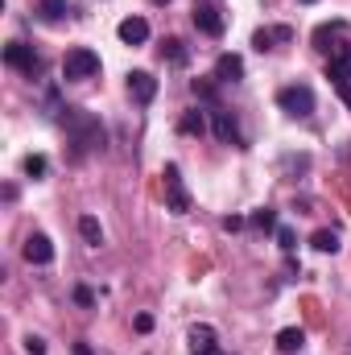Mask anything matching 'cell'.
<instances>
[{
	"instance_id": "1",
	"label": "cell",
	"mask_w": 351,
	"mask_h": 355,
	"mask_svg": "<svg viewBox=\"0 0 351 355\" xmlns=\"http://www.w3.org/2000/svg\"><path fill=\"white\" fill-rule=\"evenodd\" d=\"M58 124H62L67 137L75 141V157H83L87 149H99V145H103V124H99L91 112H83V107H62V112H58Z\"/></svg>"
},
{
	"instance_id": "2",
	"label": "cell",
	"mask_w": 351,
	"mask_h": 355,
	"mask_svg": "<svg viewBox=\"0 0 351 355\" xmlns=\"http://www.w3.org/2000/svg\"><path fill=\"white\" fill-rule=\"evenodd\" d=\"M314 50L327 54V58L351 54V25L348 21H323V25L314 29Z\"/></svg>"
},
{
	"instance_id": "3",
	"label": "cell",
	"mask_w": 351,
	"mask_h": 355,
	"mask_svg": "<svg viewBox=\"0 0 351 355\" xmlns=\"http://www.w3.org/2000/svg\"><path fill=\"white\" fill-rule=\"evenodd\" d=\"M99 75V54L87 50V46H75V50H67V58H62V79L67 83H83V79H95Z\"/></svg>"
},
{
	"instance_id": "4",
	"label": "cell",
	"mask_w": 351,
	"mask_h": 355,
	"mask_svg": "<svg viewBox=\"0 0 351 355\" xmlns=\"http://www.w3.org/2000/svg\"><path fill=\"white\" fill-rule=\"evenodd\" d=\"M277 107L285 116H293V120H310L314 116V91L306 83H289V87L277 91Z\"/></svg>"
},
{
	"instance_id": "5",
	"label": "cell",
	"mask_w": 351,
	"mask_h": 355,
	"mask_svg": "<svg viewBox=\"0 0 351 355\" xmlns=\"http://www.w3.org/2000/svg\"><path fill=\"white\" fill-rule=\"evenodd\" d=\"M194 29L198 33H207V37H223V29H228V21H223V8L215 4V0H194Z\"/></svg>"
},
{
	"instance_id": "6",
	"label": "cell",
	"mask_w": 351,
	"mask_h": 355,
	"mask_svg": "<svg viewBox=\"0 0 351 355\" xmlns=\"http://www.w3.org/2000/svg\"><path fill=\"white\" fill-rule=\"evenodd\" d=\"M166 178V211L170 215H190V194H186V186H182V170H178L174 162L162 170Z\"/></svg>"
},
{
	"instance_id": "7",
	"label": "cell",
	"mask_w": 351,
	"mask_h": 355,
	"mask_svg": "<svg viewBox=\"0 0 351 355\" xmlns=\"http://www.w3.org/2000/svg\"><path fill=\"white\" fill-rule=\"evenodd\" d=\"M207 116H211V128H215V137H219L223 145H232V149H248V145H244V132H240V124H236V116H232L223 103L211 107Z\"/></svg>"
},
{
	"instance_id": "8",
	"label": "cell",
	"mask_w": 351,
	"mask_h": 355,
	"mask_svg": "<svg viewBox=\"0 0 351 355\" xmlns=\"http://www.w3.org/2000/svg\"><path fill=\"white\" fill-rule=\"evenodd\" d=\"M4 62H8L12 71H21V75H37V71H42V54H37L29 42H8V46H4Z\"/></svg>"
},
{
	"instance_id": "9",
	"label": "cell",
	"mask_w": 351,
	"mask_h": 355,
	"mask_svg": "<svg viewBox=\"0 0 351 355\" xmlns=\"http://www.w3.org/2000/svg\"><path fill=\"white\" fill-rule=\"evenodd\" d=\"M128 95H132V103H153L157 99V79L149 75V71H128Z\"/></svg>"
},
{
	"instance_id": "10",
	"label": "cell",
	"mask_w": 351,
	"mask_h": 355,
	"mask_svg": "<svg viewBox=\"0 0 351 355\" xmlns=\"http://www.w3.org/2000/svg\"><path fill=\"white\" fill-rule=\"evenodd\" d=\"M186 343H190V352H194V355H223V352H219V335H215V327H207V322L190 327Z\"/></svg>"
},
{
	"instance_id": "11",
	"label": "cell",
	"mask_w": 351,
	"mask_h": 355,
	"mask_svg": "<svg viewBox=\"0 0 351 355\" xmlns=\"http://www.w3.org/2000/svg\"><path fill=\"white\" fill-rule=\"evenodd\" d=\"M327 79H331L335 91L351 103V54H339V58H331V62H327Z\"/></svg>"
},
{
	"instance_id": "12",
	"label": "cell",
	"mask_w": 351,
	"mask_h": 355,
	"mask_svg": "<svg viewBox=\"0 0 351 355\" xmlns=\"http://www.w3.org/2000/svg\"><path fill=\"white\" fill-rule=\"evenodd\" d=\"M21 252H25L29 265H50V261H54V244H50V236H42V232H33Z\"/></svg>"
},
{
	"instance_id": "13",
	"label": "cell",
	"mask_w": 351,
	"mask_h": 355,
	"mask_svg": "<svg viewBox=\"0 0 351 355\" xmlns=\"http://www.w3.org/2000/svg\"><path fill=\"white\" fill-rule=\"evenodd\" d=\"M116 33H120L124 46H141V42H149V21L145 17H124Z\"/></svg>"
},
{
	"instance_id": "14",
	"label": "cell",
	"mask_w": 351,
	"mask_h": 355,
	"mask_svg": "<svg viewBox=\"0 0 351 355\" xmlns=\"http://www.w3.org/2000/svg\"><path fill=\"white\" fill-rule=\"evenodd\" d=\"M215 79L219 83H240L244 79V58L240 54H219L215 58Z\"/></svg>"
},
{
	"instance_id": "15",
	"label": "cell",
	"mask_w": 351,
	"mask_h": 355,
	"mask_svg": "<svg viewBox=\"0 0 351 355\" xmlns=\"http://www.w3.org/2000/svg\"><path fill=\"white\" fill-rule=\"evenodd\" d=\"M293 37V29L289 25H273V29H257L252 33V50H261V54H268V50H277V42H289Z\"/></svg>"
},
{
	"instance_id": "16",
	"label": "cell",
	"mask_w": 351,
	"mask_h": 355,
	"mask_svg": "<svg viewBox=\"0 0 351 355\" xmlns=\"http://www.w3.org/2000/svg\"><path fill=\"white\" fill-rule=\"evenodd\" d=\"M157 54H162L170 67H186V62H190V46H186L182 37H166V42L157 46Z\"/></svg>"
},
{
	"instance_id": "17",
	"label": "cell",
	"mask_w": 351,
	"mask_h": 355,
	"mask_svg": "<svg viewBox=\"0 0 351 355\" xmlns=\"http://www.w3.org/2000/svg\"><path fill=\"white\" fill-rule=\"evenodd\" d=\"M37 17L46 25H58V21L71 17V0H37Z\"/></svg>"
},
{
	"instance_id": "18",
	"label": "cell",
	"mask_w": 351,
	"mask_h": 355,
	"mask_svg": "<svg viewBox=\"0 0 351 355\" xmlns=\"http://www.w3.org/2000/svg\"><path fill=\"white\" fill-rule=\"evenodd\" d=\"M302 347H306V331H302V327H285V331L277 335V352L293 355V352H302Z\"/></svg>"
},
{
	"instance_id": "19",
	"label": "cell",
	"mask_w": 351,
	"mask_h": 355,
	"mask_svg": "<svg viewBox=\"0 0 351 355\" xmlns=\"http://www.w3.org/2000/svg\"><path fill=\"white\" fill-rule=\"evenodd\" d=\"M178 132H186V137H203V132H207V116H203L198 107L182 112V120H178Z\"/></svg>"
},
{
	"instance_id": "20",
	"label": "cell",
	"mask_w": 351,
	"mask_h": 355,
	"mask_svg": "<svg viewBox=\"0 0 351 355\" xmlns=\"http://www.w3.org/2000/svg\"><path fill=\"white\" fill-rule=\"evenodd\" d=\"M310 248H314V252H331V257H335V252H339V236H335L331 227H318V232L310 236Z\"/></svg>"
},
{
	"instance_id": "21",
	"label": "cell",
	"mask_w": 351,
	"mask_h": 355,
	"mask_svg": "<svg viewBox=\"0 0 351 355\" xmlns=\"http://www.w3.org/2000/svg\"><path fill=\"white\" fill-rule=\"evenodd\" d=\"M79 236L87 240L91 248H99V244H103V227H99V219H95V215H83V219H79Z\"/></svg>"
},
{
	"instance_id": "22",
	"label": "cell",
	"mask_w": 351,
	"mask_h": 355,
	"mask_svg": "<svg viewBox=\"0 0 351 355\" xmlns=\"http://www.w3.org/2000/svg\"><path fill=\"white\" fill-rule=\"evenodd\" d=\"M248 223H252L257 232H277V211H273V207H257Z\"/></svg>"
},
{
	"instance_id": "23",
	"label": "cell",
	"mask_w": 351,
	"mask_h": 355,
	"mask_svg": "<svg viewBox=\"0 0 351 355\" xmlns=\"http://www.w3.org/2000/svg\"><path fill=\"white\" fill-rule=\"evenodd\" d=\"M190 91H194V95H198L203 103H211V107H219V95H215V87H211L207 79H194V83H190Z\"/></svg>"
},
{
	"instance_id": "24",
	"label": "cell",
	"mask_w": 351,
	"mask_h": 355,
	"mask_svg": "<svg viewBox=\"0 0 351 355\" xmlns=\"http://www.w3.org/2000/svg\"><path fill=\"white\" fill-rule=\"evenodd\" d=\"M46 170H50V162H46L42 153H29V157H25V174L29 178H46Z\"/></svg>"
},
{
	"instance_id": "25",
	"label": "cell",
	"mask_w": 351,
	"mask_h": 355,
	"mask_svg": "<svg viewBox=\"0 0 351 355\" xmlns=\"http://www.w3.org/2000/svg\"><path fill=\"white\" fill-rule=\"evenodd\" d=\"M277 244H281V252H293L298 248V236L289 227H277Z\"/></svg>"
},
{
	"instance_id": "26",
	"label": "cell",
	"mask_w": 351,
	"mask_h": 355,
	"mask_svg": "<svg viewBox=\"0 0 351 355\" xmlns=\"http://www.w3.org/2000/svg\"><path fill=\"white\" fill-rule=\"evenodd\" d=\"M21 347H25L29 355H46V339H42V335H25V343H21Z\"/></svg>"
},
{
	"instance_id": "27",
	"label": "cell",
	"mask_w": 351,
	"mask_h": 355,
	"mask_svg": "<svg viewBox=\"0 0 351 355\" xmlns=\"http://www.w3.org/2000/svg\"><path fill=\"white\" fill-rule=\"evenodd\" d=\"M75 302H79V306H91V302H95V293H91L87 285H79V289H75Z\"/></svg>"
},
{
	"instance_id": "28",
	"label": "cell",
	"mask_w": 351,
	"mask_h": 355,
	"mask_svg": "<svg viewBox=\"0 0 351 355\" xmlns=\"http://www.w3.org/2000/svg\"><path fill=\"white\" fill-rule=\"evenodd\" d=\"M240 227H244V219H240V215H228V219H223V232H240Z\"/></svg>"
},
{
	"instance_id": "29",
	"label": "cell",
	"mask_w": 351,
	"mask_h": 355,
	"mask_svg": "<svg viewBox=\"0 0 351 355\" xmlns=\"http://www.w3.org/2000/svg\"><path fill=\"white\" fill-rule=\"evenodd\" d=\"M137 331H141V335H149V331H153V318H149V314H141V318H137Z\"/></svg>"
},
{
	"instance_id": "30",
	"label": "cell",
	"mask_w": 351,
	"mask_h": 355,
	"mask_svg": "<svg viewBox=\"0 0 351 355\" xmlns=\"http://www.w3.org/2000/svg\"><path fill=\"white\" fill-rule=\"evenodd\" d=\"M153 4H170V0H153Z\"/></svg>"
},
{
	"instance_id": "31",
	"label": "cell",
	"mask_w": 351,
	"mask_h": 355,
	"mask_svg": "<svg viewBox=\"0 0 351 355\" xmlns=\"http://www.w3.org/2000/svg\"><path fill=\"white\" fill-rule=\"evenodd\" d=\"M302 4H314V0H302Z\"/></svg>"
}]
</instances>
